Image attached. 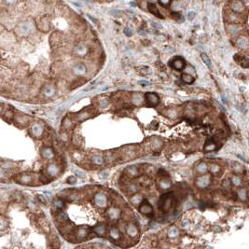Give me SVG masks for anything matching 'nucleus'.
<instances>
[{
    "label": "nucleus",
    "mask_w": 249,
    "mask_h": 249,
    "mask_svg": "<svg viewBox=\"0 0 249 249\" xmlns=\"http://www.w3.org/2000/svg\"><path fill=\"white\" fill-rule=\"evenodd\" d=\"M67 181H68V183H70V184H75L76 183V177H74V176H70L68 179H67Z\"/></svg>",
    "instance_id": "obj_49"
},
{
    "label": "nucleus",
    "mask_w": 249,
    "mask_h": 249,
    "mask_svg": "<svg viewBox=\"0 0 249 249\" xmlns=\"http://www.w3.org/2000/svg\"><path fill=\"white\" fill-rule=\"evenodd\" d=\"M207 170H208V167H207V164L206 163H204V162H201L200 164L197 166V168H196V172L198 173V174H204V173H206L207 172Z\"/></svg>",
    "instance_id": "obj_21"
},
{
    "label": "nucleus",
    "mask_w": 249,
    "mask_h": 249,
    "mask_svg": "<svg viewBox=\"0 0 249 249\" xmlns=\"http://www.w3.org/2000/svg\"><path fill=\"white\" fill-rule=\"evenodd\" d=\"M239 197H240L242 200H245V199H246V190H245L244 188L241 189V190L239 191Z\"/></svg>",
    "instance_id": "obj_42"
},
{
    "label": "nucleus",
    "mask_w": 249,
    "mask_h": 249,
    "mask_svg": "<svg viewBox=\"0 0 249 249\" xmlns=\"http://www.w3.org/2000/svg\"><path fill=\"white\" fill-rule=\"evenodd\" d=\"M94 232H96L97 234H99V235H105V233L106 232V227L104 225H101V226L95 227V228L94 229Z\"/></svg>",
    "instance_id": "obj_27"
},
{
    "label": "nucleus",
    "mask_w": 249,
    "mask_h": 249,
    "mask_svg": "<svg viewBox=\"0 0 249 249\" xmlns=\"http://www.w3.org/2000/svg\"><path fill=\"white\" fill-rule=\"evenodd\" d=\"M73 71L77 76H82L86 73V66H85V65H83V64H77L75 65Z\"/></svg>",
    "instance_id": "obj_13"
},
{
    "label": "nucleus",
    "mask_w": 249,
    "mask_h": 249,
    "mask_svg": "<svg viewBox=\"0 0 249 249\" xmlns=\"http://www.w3.org/2000/svg\"><path fill=\"white\" fill-rule=\"evenodd\" d=\"M95 204H97L100 207H105L106 205V197L103 193H98L95 195L94 198Z\"/></svg>",
    "instance_id": "obj_10"
},
{
    "label": "nucleus",
    "mask_w": 249,
    "mask_h": 249,
    "mask_svg": "<svg viewBox=\"0 0 249 249\" xmlns=\"http://www.w3.org/2000/svg\"><path fill=\"white\" fill-rule=\"evenodd\" d=\"M120 211H118L117 208H109L108 211H107V215H108V217L110 219H112V220H116V219L118 218V217H120Z\"/></svg>",
    "instance_id": "obj_14"
},
{
    "label": "nucleus",
    "mask_w": 249,
    "mask_h": 249,
    "mask_svg": "<svg viewBox=\"0 0 249 249\" xmlns=\"http://www.w3.org/2000/svg\"><path fill=\"white\" fill-rule=\"evenodd\" d=\"M14 115H15V113H14V111L12 109H8L4 113V115H3V118H4L6 121L10 122L13 120Z\"/></svg>",
    "instance_id": "obj_19"
},
{
    "label": "nucleus",
    "mask_w": 249,
    "mask_h": 249,
    "mask_svg": "<svg viewBox=\"0 0 249 249\" xmlns=\"http://www.w3.org/2000/svg\"><path fill=\"white\" fill-rule=\"evenodd\" d=\"M195 12L194 11H189L188 13V19L189 20V21H192L193 19H194L195 18Z\"/></svg>",
    "instance_id": "obj_46"
},
{
    "label": "nucleus",
    "mask_w": 249,
    "mask_h": 249,
    "mask_svg": "<svg viewBox=\"0 0 249 249\" xmlns=\"http://www.w3.org/2000/svg\"><path fill=\"white\" fill-rule=\"evenodd\" d=\"M139 212H141L143 215H150L152 214V212H153V209H152L150 204L145 201V202H143L141 203V205L139 206Z\"/></svg>",
    "instance_id": "obj_8"
},
{
    "label": "nucleus",
    "mask_w": 249,
    "mask_h": 249,
    "mask_svg": "<svg viewBox=\"0 0 249 249\" xmlns=\"http://www.w3.org/2000/svg\"><path fill=\"white\" fill-rule=\"evenodd\" d=\"M76 51H77V54L83 55V54H85V52H86V48H85L84 46H82V45H80V46H79V47H77Z\"/></svg>",
    "instance_id": "obj_37"
},
{
    "label": "nucleus",
    "mask_w": 249,
    "mask_h": 249,
    "mask_svg": "<svg viewBox=\"0 0 249 249\" xmlns=\"http://www.w3.org/2000/svg\"><path fill=\"white\" fill-rule=\"evenodd\" d=\"M211 172H212V174H217L219 172V166L217 165V164H213L211 166Z\"/></svg>",
    "instance_id": "obj_43"
},
{
    "label": "nucleus",
    "mask_w": 249,
    "mask_h": 249,
    "mask_svg": "<svg viewBox=\"0 0 249 249\" xmlns=\"http://www.w3.org/2000/svg\"><path fill=\"white\" fill-rule=\"evenodd\" d=\"M9 226V221L7 220V218L3 215H0V230H5L7 229Z\"/></svg>",
    "instance_id": "obj_22"
},
{
    "label": "nucleus",
    "mask_w": 249,
    "mask_h": 249,
    "mask_svg": "<svg viewBox=\"0 0 249 249\" xmlns=\"http://www.w3.org/2000/svg\"><path fill=\"white\" fill-rule=\"evenodd\" d=\"M171 187V182L170 181H167L166 179H163L159 182V188H162V189H166Z\"/></svg>",
    "instance_id": "obj_31"
},
{
    "label": "nucleus",
    "mask_w": 249,
    "mask_h": 249,
    "mask_svg": "<svg viewBox=\"0 0 249 249\" xmlns=\"http://www.w3.org/2000/svg\"><path fill=\"white\" fill-rule=\"evenodd\" d=\"M56 219L61 224H63V223H65L68 221V215L65 212L62 210H58L56 212Z\"/></svg>",
    "instance_id": "obj_12"
},
{
    "label": "nucleus",
    "mask_w": 249,
    "mask_h": 249,
    "mask_svg": "<svg viewBox=\"0 0 249 249\" xmlns=\"http://www.w3.org/2000/svg\"><path fill=\"white\" fill-rule=\"evenodd\" d=\"M38 199L42 203H44V204L46 203V199H45V197H44L43 195H38Z\"/></svg>",
    "instance_id": "obj_51"
},
{
    "label": "nucleus",
    "mask_w": 249,
    "mask_h": 249,
    "mask_svg": "<svg viewBox=\"0 0 249 249\" xmlns=\"http://www.w3.org/2000/svg\"><path fill=\"white\" fill-rule=\"evenodd\" d=\"M139 84H141L142 86H148V85H150V82L147 80H141L139 81Z\"/></svg>",
    "instance_id": "obj_50"
},
{
    "label": "nucleus",
    "mask_w": 249,
    "mask_h": 249,
    "mask_svg": "<svg viewBox=\"0 0 249 249\" xmlns=\"http://www.w3.org/2000/svg\"><path fill=\"white\" fill-rule=\"evenodd\" d=\"M232 183L235 185V186H240V185L242 184L241 178L238 176H233L232 178Z\"/></svg>",
    "instance_id": "obj_39"
},
{
    "label": "nucleus",
    "mask_w": 249,
    "mask_h": 249,
    "mask_svg": "<svg viewBox=\"0 0 249 249\" xmlns=\"http://www.w3.org/2000/svg\"><path fill=\"white\" fill-rule=\"evenodd\" d=\"M137 197H138V198H136V196H133V197H132V198H131V203L133 204H135V205H136V204H139V203H141L143 202L142 196L138 195Z\"/></svg>",
    "instance_id": "obj_32"
},
{
    "label": "nucleus",
    "mask_w": 249,
    "mask_h": 249,
    "mask_svg": "<svg viewBox=\"0 0 249 249\" xmlns=\"http://www.w3.org/2000/svg\"><path fill=\"white\" fill-rule=\"evenodd\" d=\"M92 163H94L96 165H101L104 163V159L100 156H94L92 159Z\"/></svg>",
    "instance_id": "obj_29"
},
{
    "label": "nucleus",
    "mask_w": 249,
    "mask_h": 249,
    "mask_svg": "<svg viewBox=\"0 0 249 249\" xmlns=\"http://www.w3.org/2000/svg\"><path fill=\"white\" fill-rule=\"evenodd\" d=\"M133 102L135 103V105H137V106L141 105V104H142V102H143V100H142V98H141L140 94H133Z\"/></svg>",
    "instance_id": "obj_33"
},
{
    "label": "nucleus",
    "mask_w": 249,
    "mask_h": 249,
    "mask_svg": "<svg viewBox=\"0 0 249 249\" xmlns=\"http://www.w3.org/2000/svg\"><path fill=\"white\" fill-rule=\"evenodd\" d=\"M159 2L162 6H167L170 4L171 0H159Z\"/></svg>",
    "instance_id": "obj_47"
},
{
    "label": "nucleus",
    "mask_w": 249,
    "mask_h": 249,
    "mask_svg": "<svg viewBox=\"0 0 249 249\" xmlns=\"http://www.w3.org/2000/svg\"><path fill=\"white\" fill-rule=\"evenodd\" d=\"M109 233H110V236L115 240H117V239L120 238V232H118V230L117 229H112L110 230Z\"/></svg>",
    "instance_id": "obj_34"
},
{
    "label": "nucleus",
    "mask_w": 249,
    "mask_h": 249,
    "mask_svg": "<svg viewBox=\"0 0 249 249\" xmlns=\"http://www.w3.org/2000/svg\"><path fill=\"white\" fill-rule=\"evenodd\" d=\"M67 222L63 223V226L61 227V228H59L60 232L65 236V235H69V234H71L72 232H73V227H71L69 224H67Z\"/></svg>",
    "instance_id": "obj_11"
},
{
    "label": "nucleus",
    "mask_w": 249,
    "mask_h": 249,
    "mask_svg": "<svg viewBox=\"0 0 249 249\" xmlns=\"http://www.w3.org/2000/svg\"><path fill=\"white\" fill-rule=\"evenodd\" d=\"M2 111H3V107H2V105H0V114L2 113Z\"/></svg>",
    "instance_id": "obj_53"
},
{
    "label": "nucleus",
    "mask_w": 249,
    "mask_h": 249,
    "mask_svg": "<svg viewBox=\"0 0 249 249\" xmlns=\"http://www.w3.org/2000/svg\"><path fill=\"white\" fill-rule=\"evenodd\" d=\"M32 118L27 116V115H24V114H19V115H14V118H13V120H14V123L16 124L17 127H26L27 125L30 124V121H31Z\"/></svg>",
    "instance_id": "obj_1"
},
{
    "label": "nucleus",
    "mask_w": 249,
    "mask_h": 249,
    "mask_svg": "<svg viewBox=\"0 0 249 249\" xmlns=\"http://www.w3.org/2000/svg\"><path fill=\"white\" fill-rule=\"evenodd\" d=\"M44 128L41 124L39 123H34L30 128V133L35 137H40L43 135Z\"/></svg>",
    "instance_id": "obj_7"
},
{
    "label": "nucleus",
    "mask_w": 249,
    "mask_h": 249,
    "mask_svg": "<svg viewBox=\"0 0 249 249\" xmlns=\"http://www.w3.org/2000/svg\"><path fill=\"white\" fill-rule=\"evenodd\" d=\"M159 206L163 211H167L170 209L171 206H172V197L170 196V194H165L161 197V199L159 201Z\"/></svg>",
    "instance_id": "obj_3"
},
{
    "label": "nucleus",
    "mask_w": 249,
    "mask_h": 249,
    "mask_svg": "<svg viewBox=\"0 0 249 249\" xmlns=\"http://www.w3.org/2000/svg\"><path fill=\"white\" fill-rule=\"evenodd\" d=\"M182 80H183L185 83L190 84L194 81V77H192V76L189 75V74H183V75H182Z\"/></svg>",
    "instance_id": "obj_25"
},
{
    "label": "nucleus",
    "mask_w": 249,
    "mask_h": 249,
    "mask_svg": "<svg viewBox=\"0 0 249 249\" xmlns=\"http://www.w3.org/2000/svg\"><path fill=\"white\" fill-rule=\"evenodd\" d=\"M223 187H224V188H230V182H229V179H225V180H224V182H223Z\"/></svg>",
    "instance_id": "obj_48"
},
{
    "label": "nucleus",
    "mask_w": 249,
    "mask_h": 249,
    "mask_svg": "<svg viewBox=\"0 0 249 249\" xmlns=\"http://www.w3.org/2000/svg\"><path fill=\"white\" fill-rule=\"evenodd\" d=\"M88 235H89L88 229L83 228V227H80V228L77 229V232H76V234H75L76 239L79 240V241H82L84 239H86Z\"/></svg>",
    "instance_id": "obj_9"
},
{
    "label": "nucleus",
    "mask_w": 249,
    "mask_h": 249,
    "mask_svg": "<svg viewBox=\"0 0 249 249\" xmlns=\"http://www.w3.org/2000/svg\"><path fill=\"white\" fill-rule=\"evenodd\" d=\"M63 126H64V128L66 129V130H69L71 129L73 127V123H72V120H70V118L68 117H66L64 121H63Z\"/></svg>",
    "instance_id": "obj_28"
},
{
    "label": "nucleus",
    "mask_w": 249,
    "mask_h": 249,
    "mask_svg": "<svg viewBox=\"0 0 249 249\" xmlns=\"http://www.w3.org/2000/svg\"><path fill=\"white\" fill-rule=\"evenodd\" d=\"M14 180H16L18 183L24 184V185H33V182L35 181L34 176L31 174H17L16 176H14Z\"/></svg>",
    "instance_id": "obj_2"
},
{
    "label": "nucleus",
    "mask_w": 249,
    "mask_h": 249,
    "mask_svg": "<svg viewBox=\"0 0 249 249\" xmlns=\"http://www.w3.org/2000/svg\"><path fill=\"white\" fill-rule=\"evenodd\" d=\"M47 171L50 176H56L59 173V167L56 164H50L48 166Z\"/></svg>",
    "instance_id": "obj_20"
},
{
    "label": "nucleus",
    "mask_w": 249,
    "mask_h": 249,
    "mask_svg": "<svg viewBox=\"0 0 249 249\" xmlns=\"http://www.w3.org/2000/svg\"><path fill=\"white\" fill-rule=\"evenodd\" d=\"M110 13H111V15L116 16V17H120V16L121 15V14H122L121 11H120V10H118V9H113V10H111Z\"/></svg>",
    "instance_id": "obj_44"
},
{
    "label": "nucleus",
    "mask_w": 249,
    "mask_h": 249,
    "mask_svg": "<svg viewBox=\"0 0 249 249\" xmlns=\"http://www.w3.org/2000/svg\"><path fill=\"white\" fill-rule=\"evenodd\" d=\"M242 8H243V4L240 2V1H235L234 2V4L232 6V9L234 10H236V11H239V10L242 9Z\"/></svg>",
    "instance_id": "obj_35"
},
{
    "label": "nucleus",
    "mask_w": 249,
    "mask_h": 249,
    "mask_svg": "<svg viewBox=\"0 0 249 249\" xmlns=\"http://www.w3.org/2000/svg\"><path fill=\"white\" fill-rule=\"evenodd\" d=\"M42 92L46 96H48V97H50V96H52L55 94V88L54 86H52V85H50V84L46 85V86H44V88L42 89Z\"/></svg>",
    "instance_id": "obj_16"
},
{
    "label": "nucleus",
    "mask_w": 249,
    "mask_h": 249,
    "mask_svg": "<svg viewBox=\"0 0 249 249\" xmlns=\"http://www.w3.org/2000/svg\"><path fill=\"white\" fill-rule=\"evenodd\" d=\"M210 184V176L208 174H202L196 179V186L201 188H206Z\"/></svg>",
    "instance_id": "obj_6"
},
{
    "label": "nucleus",
    "mask_w": 249,
    "mask_h": 249,
    "mask_svg": "<svg viewBox=\"0 0 249 249\" xmlns=\"http://www.w3.org/2000/svg\"><path fill=\"white\" fill-rule=\"evenodd\" d=\"M147 8H148V10H149V11H150L152 14H154V15H155L156 17H158V18H162V19L163 18V17L162 16L161 12L159 11L158 8L153 4V3H148V4H147Z\"/></svg>",
    "instance_id": "obj_17"
},
{
    "label": "nucleus",
    "mask_w": 249,
    "mask_h": 249,
    "mask_svg": "<svg viewBox=\"0 0 249 249\" xmlns=\"http://www.w3.org/2000/svg\"><path fill=\"white\" fill-rule=\"evenodd\" d=\"M127 170L129 172V174H131V176H136V174H137V169L135 168V166H131Z\"/></svg>",
    "instance_id": "obj_41"
},
{
    "label": "nucleus",
    "mask_w": 249,
    "mask_h": 249,
    "mask_svg": "<svg viewBox=\"0 0 249 249\" xmlns=\"http://www.w3.org/2000/svg\"><path fill=\"white\" fill-rule=\"evenodd\" d=\"M30 29H31V25L29 24H27V23H24L23 24H21L20 27H19V30L23 33V34H26V33H28L29 31H30Z\"/></svg>",
    "instance_id": "obj_26"
},
{
    "label": "nucleus",
    "mask_w": 249,
    "mask_h": 249,
    "mask_svg": "<svg viewBox=\"0 0 249 249\" xmlns=\"http://www.w3.org/2000/svg\"><path fill=\"white\" fill-rule=\"evenodd\" d=\"M126 232H127V233L132 237H135V236L137 235V234H138V230H137L136 227L135 225H133V224H130V225L127 226Z\"/></svg>",
    "instance_id": "obj_18"
},
{
    "label": "nucleus",
    "mask_w": 249,
    "mask_h": 249,
    "mask_svg": "<svg viewBox=\"0 0 249 249\" xmlns=\"http://www.w3.org/2000/svg\"><path fill=\"white\" fill-rule=\"evenodd\" d=\"M168 237L169 238H176L178 236V229L176 227H171V228L168 229Z\"/></svg>",
    "instance_id": "obj_24"
},
{
    "label": "nucleus",
    "mask_w": 249,
    "mask_h": 249,
    "mask_svg": "<svg viewBox=\"0 0 249 249\" xmlns=\"http://www.w3.org/2000/svg\"><path fill=\"white\" fill-rule=\"evenodd\" d=\"M41 155L43 158L47 159H50L54 157V153L50 147H44L41 149Z\"/></svg>",
    "instance_id": "obj_15"
},
{
    "label": "nucleus",
    "mask_w": 249,
    "mask_h": 249,
    "mask_svg": "<svg viewBox=\"0 0 249 249\" xmlns=\"http://www.w3.org/2000/svg\"><path fill=\"white\" fill-rule=\"evenodd\" d=\"M215 149V144L214 142L210 144H206L205 147H204V150H206V151H212Z\"/></svg>",
    "instance_id": "obj_38"
},
{
    "label": "nucleus",
    "mask_w": 249,
    "mask_h": 249,
    "mask_svg": "<svg viewBox=\"0 0 249 249\" xmlns=\"http://www.w3.org/2000/svg\"><path fill=\"white\" fill-rule=\"evenodd\" d=\"M152 147L154 148H159L162 147V142L157 138H154L152 140Z\"/></svg>",
    "instance_id": "obj_40"
},
{
    "label": "nucleus",
    "mask_w": 249,
    "mask_h": 249,
    "mask_svg": "<svg viewBox=\"0 0 249 249\" xmlns=\"http://www.w3.org/2000/svg\"><path fill=\"white\" fill-rule=\"evenodd\" d=\"M124 33H125V35L127 36H133V31H132V29H131V28H129V27H126V28H125Z\"/></svg>",
    "instance_id": "obj_45"
},
{
    "label": "nucleus",
    "mask_w": 249,
    "mask_h": 249,
    "mask_svg": "<svg viewBox=\"0 0 249 249\" xmlns=\"http://www.w3.org/2000/svg\"><path fill=\"white\" fill-rule=\"evenodd\" d=\"M170 66L174 69L177 70V71H180V70L184 69V67L186 66V62L185 60L182 57L180 56H176L174 57V59L170 61Z\"/></svg>",
    "instance_id": "obj_4"
},
{
    "label": "nucleus",
    "mask_w": 249,
    "mask_h": 249,
    "mask_svg": "<svg viewBox=\"0 0 249 249\" xmlns=\"http://www.w3.org/2000/svg\"><path fill=\"white\" fill-rule=\"evenodd\" d=\"M65 206L64 202L61 200V199H56L53 202V208H55V211H58V210H62L63 207Z\"/></svg>",
    "instance_id": "obj_23"
},
{
    "label": "nucleus",
    "mask_w": 249,
    "mask_h": 249,
    "mask_svg": "<svg viewBox=\"0 0 249 249\" xmlns=\"http://www.w3.org/2000/svg\"><path fill=\"white\" fill-rule=\"evenodd\" d=\"M6 1L8 2V3H13L14 1H15V0H6Z\"/></svg>",
    "instance_id": "obj_52"
},
{
    "label": "nucleus",
    "mask_w": 249,
    "mask_h": 249,
    "mask_svg": "<svg viewBox=\"0 0 249 249\" xmlns=\"http://www.w3.org/2000/svg\"><path fill=\"white\" fill-rule=\"evenodd\" d=\"M201 57H202V60L203 61L204 64L207 65V67H208V68H211L212 65H211V61H210L209 57H208L205 53H202V54H201Z\"/></svg>",
    "instance_id": "obj_30"
},
{
    "label": "nucleus",
    "mask_w": 249,
    "mask_h": 249,
    "mask_svg": "<svg viewBox=\"0 0 249 249\" xmlns=\"http://www.w3.org/2000/svg\"><path fill=\"white\" fill-rule=\"evenodd\" d=\"M145 98L150 106H156L159 102V97L157 94H154V92H147L145 94Z\"/></svg>",
    "instance_id": "obj_5"
},
{
    "label": "nucleus",
    "mask_w": 249,
    "mask_h": 249,
    "mask_svg": "<svg viewBox=\"0 0 249 249\" xmlns=\"http://www.w3.org/2000/svg\"><path fill=\"white\" fill-rule=\"evenodd\" d=\"M238 45H239L240 48H245L247 46V40L245 39L244 38H240L239 40H238Z\"/></svg>",
    "instance_id": "obj_36"
}]
</instances>
